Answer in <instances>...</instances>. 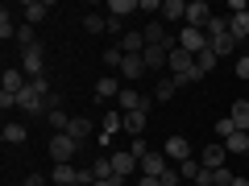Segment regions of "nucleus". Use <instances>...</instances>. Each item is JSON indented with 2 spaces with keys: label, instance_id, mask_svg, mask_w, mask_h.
Masks as SVG:
<instances>
[{
  "label": "nucleus",
  "instance_id": "obj_44",
  "mask_svg": "<svg viewBox=\"0 0 249 186\" xmlns=\"http://www.w3.org/2000/svg\"><path fill=\"white\" fill-rule=\"evenodd\" d=\"M137 186H162V182H158V178H142V182H137Z\"/></svg>",
  "mask_w": 249,
  "mask_h": 186
},
{
  "label": "nucleus",
  "instance_id": "obj_15",
  "mask_svg": "<svg viewBox=\"0 0 249 186\" xmlns=\"http://www.w3.org/2000/svg\"><path fill=\"white\" fill-rule=\"evenodd\" d=\"M187 17V0H162V17L158 21H175V25H183Z\"/></svg>",
  "mask_w": 249,
  "mask_h": 186
},
{
  "label": "nucleus",
  "instance_id": "obj_3",
  "mask_svg": "<svg viewBox=\"0 0 249 186\" xmlns=\"http://www.w3.org/2000/svg\"><path fill=\"white\" fill-rule=\"evenodd\" d=\"M21 71H25L29 83L46 75V54H42V46H34V50H21Z\"/></svg>",
  "mask_w": 249,
  "mask_h": 186
},
{
  "label": "nucleus",
  "instance_id": "obj_35",
  "mask_svg": "<svg viewBox=\"0 0 249 186\" xmlns=\"http://www.w3.org/2000/svg\"><path fill=\"white\" fill-rule=\"evenodd\" d=\"M121 62H124V50H121V46H104V66H108V71H112V66L121 71Z\"/></svg>",
  "mask_w": 249,
  "mask_h": 186
},
{
  "label": "nucleus",
  "instance_id": "obj_7",
  "mask_svg": "<svg viewBox=\"0 0 249 186\" xmlns=\"http://www.w3.org/2000/svg\"><path fill=\"white\" fill-rule=\"evenodd\" d=\"M108 157H112V170H116V178H133V174H137V157H133L129 149H112Z\"/></svg>",
  "mask_w": 249,
  "mask_h": 186
},
{
  "label": "nucleus",
  "instance_id": "obj_11",
  "mask_svg": "<svg viewBox=\"0 0 249 186\" xmlns=\"http://www.w3.org/2000/svg\"><path fill=\"white\" fill-rule=\"evenodd\" d=\"M142 75H150V71H145V58H142V54H124L121 79H142Z\"/></svg>",
  "mask_w": 249,
  "mask_h": 186
},
{
  "label": "nucleus",
  "instance_id": "obj_37",
  "mask_svg": "<svg viewBox=\"0 0 249 186\" xmlns=\"http://www.w3.org/2000/svg\"><path fill=\"white\" fill-rule=\"evenodd\" d=\"M158 182H162V186H183V178H178V166H170L166 174L158 178Z\"/></svg>",
  "mask_w": 249,
  "mask_h": 186
},
{
  "label": "nucleus",
  "instance_id": "obj_45",
  "mask_svg": "<svg viewBox=\"0 0 249 186\" xmlns=\"http://www.w3.org/2000/svg\"><path fill=\"white\" fill-rule=\"evenodd\" d=\"M124 178H112V182H91V186H121Z\"/></svg>",
  "mask_w": 249,
  "mask_h": 186
},
{
  "label": "nucleus",
  "instance_id": "obj_27",
  "mask_svg": "<svg viewBox=\"0 0 249 186\" xmlns=\"http://www.w3.org/2000/svg\"><path fill=\"white\" fill-rule=\"evenodd\" d=\"M232 124H237L241 133H249V99H237V104H232Z\"/></svg>",
  "mask_w": 249,
  "mask_h": 186
},
{
  "label": "nucleus",
  "instance_id": "obj_2",
  "mask_svg": "<svg viewBox=\"0 0 249 186\" xmlns=\"http://www.w3.org/2000/svg\"><path fill=\"white\" fill-rule=\"evenodd\" d=\"M137 170H142V178H162V174L170 170V157H166L162 149H150L142 161H137Z\"/></svg>",
  "mask_w": 249,
  "mask_h": 186
},
{
  "label": "nucleus",
  "instance_id": "obj_16",
  "mask_svg": "<svg viewBox=\"0 0 249 186\" xmlns=\"http://www.w3.org/2000/svg\"><path fill=\"white\" fill-rule=\"evenodd\" d=\"M145 124H150V112H124V133H133V141L145 137Z\"/></svg>",
  "mask_w": 249,
  "mask_h": 186
},
{
  "label": "nucleus",
  "instance_id": "obj_13",
  "mask_svg": "<svg viewBox=\"0 0 249 186\" xmlns=\"http://www.w3.org/2000/svg\"><path fill=\"white\" fill-rule=\"evenodd\" d=\"M50 186H79V166H54Z\"/></svg>",
  "mask_w": 249,
  "mask_h": 186
},
{
  "label": "nucleus",
  "instance_id": "obj_28",
  "mask_svg": "<svg viewBox=\"0 0 249 186\" xmlns=\"http://www.w3.org/2000/svg\"><path fill=\"white\" fill-rule=\"evenodd\" d=\"M175 91H178V79H158V87H154V104L175 99Z\"/></svg>",
  "mask_w": 249,
  "mask_h": 186
},
{
  "label": "nucleus",
  "instance_id": "obj_22",
  "mask_svg": "<svg viewBox=\"0 0 249 186\" xmlns=\"http://www.w3.org/2000/svg\"><path fill=\"white\" fill-rule=\"evenodd\" d=\"M208 46H212V54H216V58H229L232 50H241V42H237L232 33H224V37H212Z\"/></svg>",
  "mask_w": 249,
  "mask_h": 186
},
{
  "label": "nucleus",
  "instance_id": "obj_17",
  "mask_svg": "<svg viewBox=\"0 0 249 186\" xmlns=\"http://www.w3.org/2000/svg\"><path fill=\"white\" fill-rule=\"evenodd\" d=\"M21 13H25V25H37V21H46L50 4H46V0H25V4H21Z\"/></svg>",
  "mask_w": 249,
  "mask_h": 186
},
{
  "label": "nucleus",
  "instance_id": "obj_14",
  "mask_svg": "<svg viewBox=\"0 0 249 186\" xmlns=\"http://www.w3.org/2000/svg\"><path fill=\"white\" fill-rule=\"evenodd\" d=\"M67 133H71V137H75V141H79V145H83V141H88V137H91V133H96V124H91V120H88V116H71V124H67Z\"/></svg>",
  "mask_w": 249,
  "mask_h": 186
},
{
  "label": "nucleus",
  "instance_id": "obj_33",
  "mask_svg": "<svg viewBox=\"0 0 249 186\" xmlns=\"http://www.w3.org/2000/svg\"><path fill=\"white\" fill-rule=\"evenodd\" d=\"M224 149L229 153H249V133H232L229 141H224Z\"/></svg>",
  "mask_w": 249,
  "mask_h": 186
},
{
  "label": "nucleus",
  "instance_id": "obj_12",
  "mask_svg": "<svg viewBox=\"0 0 249 186\" xmlns=\"http://www.w3.org/2000/svg\"><path fill=\"white\" fill-rule=\"evenodd\" d=\"M0 141H4V145H25L29 141V128L21 120H9V124H4V133H0Z\"/></svg>",
  "mask_w": 249,
  "mask_h": 186
},
{
  "label": "nucleus",
  "instance_id": "obj_20",
  "mask_svg": "<svg viewBox=\"0 0 249 186\" xmlns=\"http://www.w3.org/2000/svg\"><path fill=\"white\" fill-rule=\"evenodd\" d=\"M121 79H116V75H104V79H100L96 83V99H116V95H121Z\"/></svg>",
  "mask_w": 249,
  "mask_h": 186
},
{
  "label": "nucleus",
  "instance_id": "obj_5",
  "mask_svg": "<svg viewBox=\"0 0 249 186\" xmlns=\"http://www.w3.org/2000/svg\"><path fill=\"white\" fill-rule=\"evenodd\" d=\"M208 21H212V9H208L204 0H191V4H187L183 25H187V29H208Z\"/></svg>",
  "mask_w": 249,
  "mask_h": 186
},
{
  "label": "nucleus",
  "instance_id": "obj_46",
  "mask_svg": "<svg viewBox=\"0 0 249 186\" xmlns=\"http://www.w3.org/2000/svg\"><path fill=\"white\" fill-rule=\"evenodd\" d=\"M232 186H249V178H232Z\"/></svg>",
  "mask_w": 249,
  "mask_h": 186
},
{
  "label": "nucleus",
  "instance_id": "obj_18",
  "mask_svg": "<svg viewBox=\"0 0 249 186\" xmlns=\"http://www.w3.org/2000/svg\"><path fill=\"white\" fill-rule=\"evenodd\" d=\"M116 128H124V112H108V116H104V124H100V145L112 141Z\"/></svg>",
  "mask_w": 249,
  "mask_h": 186
},
{
  "label": "nucleus",
  "instance_id": "obj_9",
  "mask_svg": "<svg viewBox=\"0 0 249 186\" xmlns=\"http://www.w3.org/2000/svg\"><path fill=\"white\" fill-rule=\"evenodd\" d=\"M224 161H229V149H224V145H208V149L199 153V166L204 170H224Z\"/></svg>",
  "mask_w": 249,
  "mask_h": 186
},
{
  "label": "nucleus",
  "instance_id": "obj_36",
  "mask_svg": "<svg viewBox=\"0 0 249 186\" xmlns=\"http://www.w3.org/2000/svg\"><path fill=\"white\" fill-rule=\"evenodd\" d=\"M0 37H4V42H9V37H17V21H13L9 9L0 13Z\"/></svg>",
  "mask_w": 249,
  "mask_h": 186
},
{
  "label": "nucleus",
  "instance_id": "obj_48",
  "mask_svg": "<svg viewBox=\"0 0 249 186\" xmlns=\"http://www.w3.org/2000/svg\"><path fill=\"white\" fill-rule=\"evenodd\" d=\"M183 186H196V182H183Z\"/></svg>",
  "mask_w": 249,
  "mask_h": 186
},
{
  "label": "nucleus",
  "instance_id": "obj_40",
  "mask_svg": "<svg viewBox=\"0 0 249 186\" xmlns=\"http://www.w3.org/2000/svg\"><path fill=\"white\" fill-rule=\"evenodd\" d=\"M0 108H4V112H13V108H17V95H9V91H0Z\"/></svg>",
  "mask_w": 249,
  "mask_h": 186
},
{
  "label": "nucleus",
  "instance_id": "obj_30",
  "mask_svg": "<svg viewBox=\"0 0 249 186\" xmlns=\"http://www.w3.org/2000/svg\"><path fill=\"white\" fill-rule=\"evenodd\" d=\"M13 42H17L21 50H34V46H37V33H34V25H17V37H13Z\"/></svg>",
  "mask_w": 249,
  "mask_h": 186
},
{
  "label": "nucleus",
  "instance_id": "obj_34",
  "mask_svg": "<svg viewBox=\"0 0 249 186\" xmlns=\"http://www.w3.org/2000/svg\"><path fill=\"white\" fill-rule=\"evenodd\" d=\"M232 133H241L237 124H232V116H220V120H216V137H220V145H224V141H229V137H232Z\"/></svg>",
  "mask_w": 249,
  "mask_h": 186
},
{
  "label": "nucleus",
  "instance_id": "obj_32",
  "mask_svg": "<svg viewBox=\"0 0 249 186\" xmlns=\"http://www.w3.org/2000/svg\"><path fill=\"white\" fill-rule=\"evenodd\" d=\"M204 33H208V42H212V37H224V33H229V17H216V13H212V21H208Z\"/></svg>",
  "mask_w": 249,
  "mask_h": 186
},
{
  "label": "nucleus",
  "instance_id": "obj_41",
  "mask_svg": "<svg viewBox=\"0 0 249 186\" xmlns=\"http://www.w3.org/2000/svg\"><path fill=\"white\" fill-rule=\"evenodd\" d=\"M46 108H50V112H58V108H62V95H58V91H50V95H46Z\"/></svg>",
  "mask_w": 249,
  "mask_h": 186
},
{
  "label": "nucleus",
  "instance_id": "obj_38",
  "mask_svg": "<svg viewBox=\"0 0 249 186\" xmlns=\"http://www.w3.org/2000/svg\"><path fill=\"white\" fill-rule=\"evenodd\" d=\"M137 13H158L162 17V0H137Z\"/></svg>",
  "mask_w": 249,
  "mask_h": 186
},
{
  "label": "nucleus",
  "instance_id": "obj_43",
  "mask_svg": "<svg viewBox=\"0 0 249 186\" xmlns=\"http://www.w3.org/2000/svg\"><path fill=\"white\" fill-rule=\"evenodd\" d=\"M29 87H34V91H42V95H50V83H46V75H42V79H34Z\"/></svg>",
  "mask_w": 249,
  "mask_h": 186
},
{
  "label": "nucleus",
  "instance_id": "obj_10",
  "mask_svg": "<svg viewBox=\"0 0 249 186\" xmlns=\"http://www.w3.org/2000/svg\"><path fill=\"white\" fill-rule=\"evenodd\" d=\"M25 87H29L25 71H21V66H9V71H4V87H0V91H9V95H21Z\"/></svg>",
  "mask_w": 249,
  "mask_h": 186
},
{
  "label": "nucleus",
  "instance_id": "obj_29",
  "mask_svg": "<svg viewBox=\"0 0 249 186\" xmlns=\"http://www.w3.org/2000/svg\"><path fill=\"white\" fill-rule=\"evenodd\" d=\"M129 13H137V0H108V17L124 21Z\"/></svg>",
  "mask_w": 249,
  "mask_h": 186
},
{
  "label": "nucleus",
  "instance_id": "obj_24",
  "mask_svg": "<svg viewBox=\"0 0 249 186\" xmlns=\"http://www.w3.org/2000/svg\"><path fill=\"white\" fill-rule=\"evenodd\" d=\"M199 174H204L199 157H187V161H178V178H183V182H199Z\"/></svg>",
  "mask_w": 249,
  "mask_h": 186
},
{
  "label": "nucleus",
  "instance_id": "obj_4",
  "mask_svg": "<svg viewBox=\"0 0 249 186\" xmlns=\"http://www.w3.org/2000/svg\"><path fill=\"white\" fill-rule=\"evenodd\" d=\"M175 37H178V50L196 54V58H199V54L208 50V33H204V29H187V25H183V29H178Z\"/></svg>",
  "mask_w": 249,
  "mask_h": 186
},
{
  "label": "nucleus",
  "instance_id": "obj_26",
  "mask_svg": "<svg viewBox=\"0 0 249 186\" xmlns=\"http://www.w3.org/2000/svg\"><path fill=\"white\" fill-rule=\"evenodd\" d=\"M142 33H145V46H162V42H166V25H162V21H150V25H145L142 29Z\"/></svg>",
  "mask_w": 249,
  "mask_h": 186
},
{
  "label": "nucleus",
  "instance_id": "obj_31",
  "mask_svg": "<svg viewBox=\"0 0 249 186\" xmlns=\"http://www.w3.org/2000/svg\"><path fill=\"white\" fill-rule=\"evenodd\" d=\"M216 62H220V58H216V54H212V46H208V50H204V54H199V58H196V66H199V75H204V79H208V75L216 71Z\"/></svg>",
  "mask_w": 249,
  "mask_h": 186
},
{
  "label": "nucleus",
  "instance_id": "obj_42",
  "mask_svg": "<svg viewBox=\"0 0 249 186\" xmlns=\"http://www.w3.org/2000/svg\"><path fill=\"white\" fill-rule=\"evenodd\" d=\"M21 186H50V178H42V174H29Z\"/></svg>",
  "mask_w": 249,
  "mask_h": 186
},
{
  "label": "nucleus",
  "instance_id": "obj_1",
  "mask_svg": "<svg viewBox=\"0 0 249 186\" xmlns=\"http://www.w3.org/2000/svg\"><path fill=\"white\" fill-rule=\"evenodd\" d=\"M75 149H83V145L75 141L71 133H54V137H50V157H54V166H75Z\"/></svg>",
  "mask_w": 249,
  "mask_h": 186
},
{
  "label": "nucleus",
  "instance_id": "obj_6",
  "mask_svg": "<svg viewBox=\"0 0 249 186\" xmlns=\"http://www.w3.org/2000/svg\"><path fill=\"white\" fill-rule=\"evenodd\" d=\"M162 153L170 157V166H178V161H187V157H191V141L175 133V137H166V145H162Z\"/></svg>",
  "mask_w": 249,
  "mask_h": 186
},
{
  "label": "nucleus",
  "instance_id": "obj_19",
  "mask_svg": "<svg viewBox=\"0 0 249 186\" xmlns=\"http://www.w3.org/2000/svg\"><path fill=\"white\" fill-rule=\"evenodd\" d=\"M116 46H121L124 54H145V33H142V29H129V33H124Z\"/></svg>",
  "mask_w": 249,
  "mask_h": 186
},
{
  "label": "nucleus",
  "instance_id": "obj_25",
  "mask_svg": "<svg viewBox=\"0 0 249 186\" xmlns=\"http://www.w3.org/2000/svg\"><path fill=\"white\" fill-rule=\"evenodd\" d=\"M83 33H108V13H88L83 17Z\"/></svg>",
  "mask_w": 249,
  "mask_h": 186
},
{
  "label": "nucleus",
  "instance_id": "obj_23",
  "mask_svg": "<svg viewBox=\"0 0 249 186\" xmlns=\"http://www.w3.org/2000/svg\"><path fill=\"white\" fill-rule=\"evenodd\" d=\"M229 33L237 37L241 46L249 42V13H237V17H229Z\"/></svg>",
  "mask_w": 249,
  "mask_h": 186
},
{
  "label": "nucleus",
  "instance_id": "obj_39",
  "mask_svg": "<svg viewBox=\"0 0 249 186\" xmlns=\"http://www.w3.org/2000/svg\"><path fill=\"white\" fill-rule=\"evenodd\" d=\"M237 79H249V54H241V58H237Z\"/></svg>",
  "mask_w": 249,
  "mask_h": 186
},
{
  "label": "nucleus",
  "instance_id": "obj_47",
  "mask_svg": "<svg viewBox=\"0 0 249 186\" xmlns=\"http://www.w3.org/2000/svg\"><path fill=\"white\" fill-rule=\"evenodd\" d=\"M241 50H245V54H249V42H245V46H241Z\"/></svg>",
  "mask_w": 249,
  "mask_h": 186
},
{
  "label": "nucleus",
  "instance_id": "obj_8",
  "mask_svg": "<svg viewBox=\"0 0 249 186\" xmlns=\"http://www.w3.org/2000/svg\"><path fill=\"white\" fill-rule=\"evenodd\" d=\"M42 104H46V95L34 91V87H25L17 95V112H25V116H42Z\"/></svg>",
  "mask_w": 249,
  "mask_h": 186
},
{
  "label": "nucleus",
  "instance_id": "obj_21",
  "mask_svg": "<svg viewBox=\"0 0 249 186\" xmlns=\"http://www.w3.org/2000/svg\"><path fill=\"white\" fill-rule=\"evenodd\" d=\"M91 174H96V182H112V178H116V170H112V157H108V153H100V157L91 161Z\"/></svg>",
  "mask_w": 249,
  "mask_h": 186
}]
</instances>
